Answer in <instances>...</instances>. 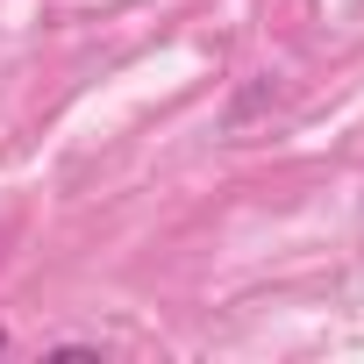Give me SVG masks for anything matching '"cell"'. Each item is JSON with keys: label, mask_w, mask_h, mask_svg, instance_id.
<instances>
[{"label": "cell", "mask_w": 364, "mask_h": 364, "mask_svg": "<svg viewBox=\"0 0 364 364\" xmlns=\"http://www.w3.org/2000/svg\"><path fill=\"white\" fill-rule=\"evenodd\" d=\"M0 350H8V328H0Z\"/></svg>", "instance_id": "1"}]
</instances>
